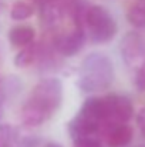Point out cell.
Segmentation results:
<instances>
[{
    "instance_id": "6da1fadb",
    "label": "cell",
    "mask_w": 145,
    "mask_h": 147,
    "mask_svg": "<svg viewBox=\"0 0 145 147\" xmlns=\"http://www.w3.org/2000/svg\"><path fill=\"white\" fill-rule=\"evenodd\" d=\"M63 103V83L60 79L47 77L40 80L20 111L21 124L37 127L50 119Z\"/></svg>"
},
{
    "instance_id": "7a4b0ae2",
    "label": "cell",
    "mask_w": 145,
    "mask_h": 147,
    "mask_svg": "<svg viewBox=\"0 0 145 147\" xmlns=\"http://www.w3.org/2000/svg\"><path fill=\"white\" fill-rule=\"evenodd\" d=\"M114 64L102 53H90L86 56L78 71V87L90 94L107 90L114 82Z\"/></svg>"
},
{
    "instance_id": "3957f363",
    "label": "cell",
    "mask_w": 145,
    "mask_h": 147,
    "mask_svg": "<svg viewBox=\"0 0 145 147\" xmlns=\"http://www.w3.org/2000/svg\"><path fill=\"white\" fill-rule=\"evenodd\" d=\"M83 24H86L88 30L90 40L97 45L111 42L118 32L117 22L114 20L111 13L105 7L98 4L87 7L84 13Z\"/></svg>"
},
{
    "instance_id": "277c9868",
    "label": "cell",
    "mask_w": 145,
    "mask_h": 147,
    "mask_svg": "<svg viewBox=\"0 0 145 147\" xmlns=\"http://www.w3.org/2000/svg\"><path fill=\"white\" fill-rule=\"evenodd\" d=\"M104 111H105V121L127 124L134 116V106L130 97L124 94H108L102 97Z\"/></svg>"
},
{
    "instance_id": "5b68a950",
    "label": "cell",
    "mask_w": 145,
    "mask_h": 147,
    "mask_svg": "<svg viewBox=\"0 0 145 147\" xmlns=\"http://www.w3.org/2000/svg\"><path fill=\"white\" fill-rule=\"evenodd\" d=\"M84 43H86L84 27L78 26V24H74V27L70 32L55 37L54 49H55L57 53H60L64 57H71V56H76L80 50L83 49Z\"/></svg>"
},
{
    "instance_id": "8992f818",
    "label": "cell",
    "mask_w": 145,
    "mask_h": 147,
    "mask_svg": "<svg viewBox=\"0 0 145 147\" xmlns=\"http://www.w3.org/2000/svg\"><path fill=\"white\" fill-rule=\"evenodd\" d=\"M100 136L110 147H124L132 140V129L128 124H118L111 121H102L98 127Z\"/></svg>"
},
{
    "instance_id": "52a82bcc",
    "label": "cell",
    "mask_w": 145,
    "mask_h": 147,
    "mask_svg": "<svg viewBox=\"0 0 145 147\" xmlns=\"http://www.w3.org/2000/svg\"><path fill=\"white\" fill-rule=\"evenodd\" d=\"M144 53L145 45L141 34L135 32H130L124 36V39L121 40V54L127 64L131 66L137 63L144 56Z\"/></svg>"
},
{
    "instance_id": "ba28073f",
    "label": "cell",
    "mask_w": 145,
    "mask_h": 147,
    "mask_svg": "<svg viewBox=\"0 0 145 147\" xmlns=\"http://www.w3.org/2000/svg\"><path fill=\"white\" fill-rule=\"evenodd\" d=\"M9 42L14 46V47H27L30 45H33L34 37H36V30L29 26V24H23V26H16L13 29L9 30Z\"/></svg>"
},
{
    "instance_id": "9c48e42d",
    "label": "cell",
    "mask_w": 145,
    "mask_h": 147,
    "mask_svg": "<svg viewBox=\"0 0 145 147\" xmlns=\"http://www.w3.org/2000/svg\"><path fill=\"white\" fill-rule=\"evenodd\" d=\"M78 113L81 116L87 117L88 120L97 123V124H101L102 121H105V111H104L102 97H88L83 103L81 110Z\"/></svg>"
},
{
    "instance_id": "30bf717a",
    "label": "cell",
    "mask_w": 145,
    "mask_h": 147,
    "mask_svg": "<svg viewBox=\"0 0 145 147\" xmlns=\"http://www.w3.org/2000/svg\"><path fill=\"white\" fill-rule=\"evenodd\" d=\"M61 17H63V6L60 4V0L47 1L41 4V19L48 27L57 24Z\"/></svg>"
},
{
    "instance_id": "8fae6325",
    "label": "cell",
    "mask_w": 145,
    "mask_h": 147,
    "mask_svg": "<svg viewBox=\"0 0 145 147\" xmlns=\"http://www.w3.org/2000/svg\"><path fill=\"white\" fill-rule=\"evenodd\" d=\"M39 56V46L36 45H30L27 47H23L16 56H14V66L19 69H26L29 66H31L36 59Z\"/></svg>"
},
{
    "instance_id": "7c38bea8",
    "label": "cell",
    "mask_w": 145,
    "mask_h": 147,
    "mask_svg": "<svg viewBox=\"0 0 145 147\" xmlns=\"http://www.w3.org/2000/svg\"><path fill=\"white\" fill-rule=\"evenodd\" d=\"M127 19L134 27H145V0L134 1V4L128 9Z\"/></svg>"
},
{
    "instance_id": "4fadbf2b",
    "label": "cell",
    "mask_w": 145,
    "mask_h": 147,
    "mask_svg": "<svg viewBox=\"0 0 145 147\" xmlns=\"http://www.w3.org/2000/svg\"><path fill=\"white\" fill-rule=\"evenodd\" d=\"M33 6L27 1H21V0H17L13 3L11 9H10V17L16 22H23V20H27L33 16Z\"/></svg>"
},
{
    "instance_id": "5bb4252c",
    "label": "cell",
    "mask_w": 145,
    "mask_h": 147,
    "mask_svg": "<svg viewBox=\"0 0 145 147\" xmlns=\"http://www.w3.org/2000/svg\"><path fill=\"white\" fill-rule=\"evenodd\" d=\"M16 137V131L10 126L0 124V147L10 146V142Z\"/></svg>"
},
{
    "instance_id": "9a60e30c",
    "label": "cell",
    "mask_w": 145,
    "mask_h": 147,
    "mask_svg": "<svg viewBox=\"0 0 145 147\" xmlns=\"http://www.w3.org/2000/svg\"><path fill=\"white\" fill-rule=\"evenodd\" d=\"M135 87L138 92H145V60L140 64L135 73Z\"/></svg>"
},
{
    "instance_id": "2e32d148",
    "label": "cell",
    "mask_w": 145,
    "mask_h": 147,
    "mask_svg": "<svg viewBox=\"0 0 145 147\" xmlns=\"http://www.w3.org/2000/svg\"><path fill=\"white\" fill-rule=\"evenodd\" d=\"M74 147H101V143L94 137H84V139L76 140Z\"/></svg>"
},
{
    "instance_id": "e0dca14e",
    "label": "cell",
    "mask_w": 145,
    "mask_h": 147,
    "mask_svg": "<svg viewBox=\"0 0 145 147\" xmlns=\"http://www.w3.org/2000/svg\"><path fill=\"white\" fill-rule=\"evenodd\" d=\"M40 144V139L39 137H23L19 143V147H37Z\"/></svg>"
},
{
    "instance_id": "ac0fdd59",
    "label": "cell",
    "mask_w": 145,
    "mask_h": 147,
    "mask_svg": "<svg viewBox=\"0 0 145 147\" xmlns=\"http://www.w3.org/2000/svg\"><path fill=\"white\" fill-rule=\"evenodd\" d=\"M137 126H138L142 137L145 139V107H142L137 114Z\"/></svg>"
},
{
    "instance_id": "d6986e66",
    "label": "cell",
    "mask_w": 145,
    "mask_h": 147,
    "mask_svg": "<svg viewBox=\"0 0 145 147\" xmlns=\"http://www.w3.org/2000/svg\"><path fill=\"white\" fill-rule=\"evenodd\" d=\"M4 100H6V96H4V93L1 92V89H0V121H1V119H3V116H4Z\"/></svg>"
},
{
    "instance_id": "ffe728a7",
    "label": "cell",
    "mask_w": 145,
    "mask_h": 147,
    "mask_svg": "<svg viewBox=\"0 0 145 147\" xmlns=\"http://www.w3.org/2000/svg\"><path fill=\"white\" fill-rule=\"evenodd\" d=\"M44 147H61V146H60L58 143H53V142H51V143H47Z\"/></svg>"
},
{
    "instance_id": "44dd1931",
    "label": "cell",
    "mask_w": 145,
    "mask_h": 147,
    "mask_svg": "<svg viewBox=\"0 0 145 147\" xmlns=\"http://www.w3.org/2000/svg\"><path fill=\"white\" fill-rule=\"evenodd\" d=\"M137 147H145V146H142V144H140V146H137Z\"/></svg>"
},
{
    "instance_id": "7402d4cb",
    "label": "cell",
    "mask_w": 145,
    "mask_h": 147,
    "mask_svg": "<svg viewBox=\"0 0 145 147\" xmlns=\"http://www.w3.org/2000/svg\"><path fill=\"white\" fill-rule=\"evenodd\" d=\"M3 147H10V146H3Z\"/></svg>"
},
{
    "instance_id": "603a6c76",
    "label": "cell",
    "mask_w": 145,
    "mask_h": 147,
    "mask_svg": "<svg viewBox=\"0 0 145 147\" xmlns=\"http://www.w3.org/2000/svg\"><path fill=\"white\" fill-rule=\"evenodd\" d=\"M0 1H1V0H0Z\"/></svg>"
}]
</instances>
